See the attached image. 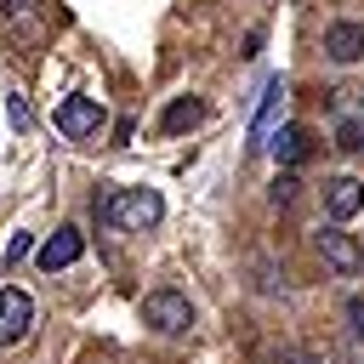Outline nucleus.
<instances>
[{"instance_id":"nucleus-9","label":"nucleus","mask_w":364,"mask_h":364,"mask_svg":"<svg viewBox=\"0 0 364 364\" xmlns=\"http://www.w3.org/2000/svg\"><path fill=\"white\" fill-rule=\"evenodd\" d=\"M80 250H85V233H80L74 222H63V228H57V233L40 245V267H46V273H57V267H74V262H80Z\"/></svg>"},{"instance_id":"nucleus-13","label":"nucleus","mask_w":364,"mask_h":364,"mask_svg":"<svg viewBox=\"0 0 364 364\" xmlns=\"http://www.w3.org/2000/svg\"><path fill=\"white\" fill-rule=\"evenodd\" d=\"M34 11H40V0H6V23H11L23 40H40V23H34Z\"/></svg>"},{"instance_id":"nucleus-8","label":"nucleus","mask_w":364,"mask_h":364,"mask_svg":"<svg viewBox=\"0 0 364 364\" xmlns=\"http://www.w3.org/2000/svg\"><path fill=\"white\" fill-rule=\"evenodd\" d=\"M324 57L341 63V68H353V63L364 57V23H358V17H336V23L324 28Z\"/></svg>"},{"instance_id":"nucleus-15","label":"nucleus","mask_w":364,"mask_h":364,"mask_svg":"<svg viewBox=\"0 0 364 364\" xmlns=\"http://www.w3.org/2000/svg\"><path fill=\"white\" fill-rule=\"evenodd\" d=\"M279 364H324V358L307 353V347H279Z\"/></svg>"},{"instance_id":"nucleus-12","label":"nucleus","mask_w":364,"mask_h":364,"mask_svg":"<svg viewBox=\"0 0 364 364\" xmlns=\"http://www.w3.org/2000/svg\"><path fill=\"white\" fill-rule=\"evenodd\" d=\"M199 119H205V102H199V97H176V102L159 114V125H165L171 136H176V131H193Z\"/></svg>"},{"instance_id":"nucleus-5","label":"nucleus","mask_w":364,"mask_h":364,"mask_svg":"<svg viewBox=\"0 0 364 364\" xmlns=\"http://www.w3.org/2000/svg\"><path fill=\"white\" fill-rule=\"evenodd\" d=\"M57 131L74 136V142L97 136V131H102V102H97V97H63V102H57Z\"/></svg>"},{"instance_id":"nucleus-2","label":"nucleus","mask_w":364,"mask_h":364,"mask_svg":"<svg viewBox=\"0 0 364 364\" xmlns=\"http://www.w3.org/2000/svg\"><path fill=\"white\" fill-rule=\"evenodd\" d=\"M142 324L159 330V336H182V330H193V301H188L182 290L159 284V290L142 296Z\"/></svg>"},{"instance_id":"nucleus-6","label":"nucleus","mask_w":364,"mask_h":364,"mask_svg":"<svg viewBox=\"0 0 364 364\" xmlns=\"http://www.w3.org/2000/svg\"><path fill=\"white\" fill-rule=\"evenodd\" d=\"M28 324H34V301H28V290L6 284V290H0V347H17V341L28 336Z\"/></svg>"},{"instance_id":"nucleus-1","label":"nucleus","mask_w":364,"mask_h":364,"mask_svg":"<svg viewBox=\"0 0 364 364\" xmlns=\"http://www.w3.org/2000/svg\"><path fill=\"white\" fill-rule=\"evenodd\" d=\"M97 216H102L108 228L142 233V228H154V222L165 216V199H159L154 188H102V199H97Z\"/></svg>"},{"instance_id":"nucleus-10","label":"nucleus","mask_w":364,"mask_h":364,"mask_svg":"<svg viewBox=\"0 0 364 364\" xmlns=\"http://www.w3.org/2000/svg\"><path fill=\"white\" fill-rule=\"evenodd\" d=\"M324 210H330V222L358 216V210H364V182H358V176H330V182H324Z\"/></svg>"},{"instance_id":"nucleus-16","label":"nucleus","mask_w":364,"mask_h":364,"mask_svg":"<svg viewBox=\"0 0 364 364\" xmlns=\"http://www.w3.org/2000/svg\"><path fill=\"white\" fill-rule=\"evenodd\" d=\"M296 188H301L296 176H279V182H273V205H290V199H296Z\"/></svg>"},{"instance_id":"nucleus-4","label":"nucleus","mask_w":364,"mask_h":364,"mask_svg":"<svg viewBox=\"0 0 364 364\" xmlns=\"http://www.w3.org/2000/svg\"><path fill=\"white\" fill-rule=\"evenodd\" d=\"M318 256L336 279H358V267H364V245L341 228H318Z\"/></svg>"},{"instance_id":"nucleus-3","label":"nucleus","mask_w":364,"mask_h":364,"mask_svg":"<svg viewBox=\"0 0 364 364\" xmlns=\"http://www.w3.org/2000/svg\"><path fill=\"white\" fill-rule=\"evenodd\" d=\"M330 119H336V148L358 154L364 148V85H336L330 91Z\"/></svg>"},{"instance_id":"nucleus-11","label":"nucleus","mask_w":364,"mask_h":364,"mask_svg":"<svg viewBox=\"0 0 364 364\" xmlns=\"http://www.w3.org/2000/svg\"><path fill=\"white\" fill-rule=\"evenodd\" d=\"M273 154H279V165H301V159L313 154V131H307V125H279Z\"/></svg>"},{"instance_id":"nucleus-7","label":"nucleus","mask_w":364,"mask_h":364,"mask_svg":"<svg viewBox=\"0 0 364 364\" xmlns=\"http://www.w3.org/2000/svg\"><path fill=\"white\" fill-rule=\"evenodd\" d=\"M279 108H284V80L273 74L262 85V102H256V119H250V148H273L279 136Z\"/></svg>"},{"instance_id":"nucleus-14","label":"nucleus","mask_w":364,"mask_h":364,"mask_svg":"<svg viewBox=\"0 0 364 364\" xmlns=\"http://www.w3.org/2000/svg\"><path fill=\"white\" fill-rule=\"evenodd\" d=\"M347 358L364 364V301H347Z\"/></svg>"},{"instance_id":"nucleus-17","label":"nucleus","mask_w":364,"mask_h":364,"mask_svg":"<svg viewBox=\"0 0 364 364\" xmlns=\"http://www.w3.org/2000/svg\"><path fill=\"white\" fill-rule=\"evenodd\" d=\"M11 125H17V131H28V125H34V114H28V102H23V97H11Z\"/></svg>"},{"instance_id":"nucleus-18","label":"nucleus","mask_w":364,"mask_h":364,"mask_svg":"<svg viewBox=\"0 0 364 364\" xmlns=\"http://www.w3.org/2000/svg\"><path fill=\"white\" fill-rule=\"evenodd\" d=\"M28 245H34V239H28V233H17V239L6 245V267H11V262H23V256H28Z\"/></svg>"}]
</instances>
